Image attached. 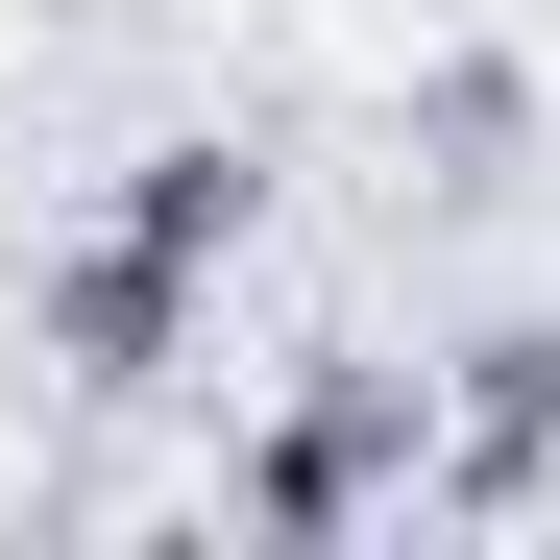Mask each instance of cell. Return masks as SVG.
I'll return each instance as SVG.
<instances>
[{"instance_id":"cell-1","label":"cell","mask_w":560,"mask_h":560,"mask_svg":"<svg viewBox=\"0 0 560 560\" xmlns=\"http://www.w3.org/2000/svg\"><path fill=\"white\" fill-rule=\"evenodd\" d=\"M220 512H244V536H390V512H439V365H390V341H317L293 390L244 415Z\"/></svg>"},{"instance_id":"cell-2","label":"cell","mask_w":560,"mask_h":560,"mask_svg":"<svg viewBox=\"0 0 560 560\" xmlns=\"http://www.w3.org/2000/svg\"><path fill=\"white\" fill-rule=\"evenodd\" d=\"M196 317H220V268L171 244V220H122V196L73 220V244H49V293H25L49 390H98V415H122V390H171V365H196Z\"/></svg>"},{"instance_id":"cell-3","label":"cell","mask_w":560,"mask_h":560,"mask_svg":"<svg viewBox=\"0 0 560 560\" xmlns=\"http://www.w3.org/2000/svg\"><path fill=\"white\" fill-rule=\"evenodd\" d=\"M439 512H560V317L439 341Z\"/></svg>"},{"instance_id":"cell-4","label":"cell","mask_w":560,"mask_h":560,"mask_svg":"<svg viewBox=\"0 0 560 560\" xmlns=\"http://www.w3.org/2000/svg\"><path fill=\"white\" fill-rule=\"evenodd\" d=\"M390 171H415L439 220H463V196H512V171H536V73H512V49H439L415 98H390Z\"/></svg>"},{"instance_id":"cell-5","label":"cell","mask_w":560,"mask_h":560,"mask_svg":"<svg viewBox=\"0 0 560 560\" xmlns=\"http://www.w3.org/2000/svg\"><path fill=\"white\" fill-rule=\"evenodd\" d=\"M122 220H171L196 268H244V244H268V147H244V122H171V147H122Z\"/></svg>"}]
</instances>
